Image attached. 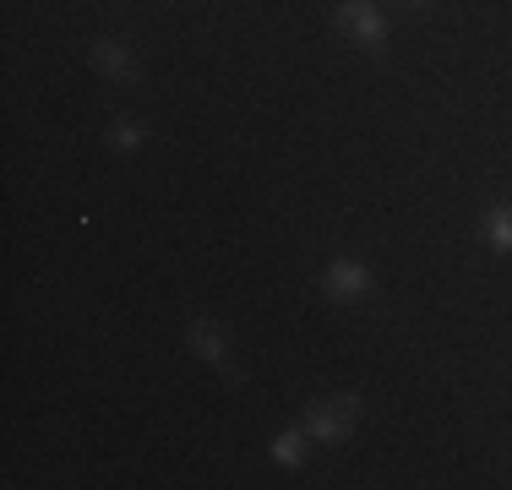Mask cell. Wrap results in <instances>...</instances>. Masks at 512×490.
<instances>
[{
  "instance_id": "6da1fadb",
  "label": "cell",
  "mask_w": 512,
  "mask_h": 490,
  "mask_svg": "<svg viewBox=\"0 0 512 490\" xmlns=\"http://www.w3.org/2000/svg\"><path fill=\"white\" fill-rule=\"evenodd\" d=\"M333 28L344 33L349 44H360L365 55H376V60L387 55V22H382V11H376L371 0H338Z\"/></svg>"
},
{
  "instance_id": "7a4b0ae2",
  "label": "cell",
  "mask_w": 512,
  "mask_h": 490,
  "mask_svg": "<svg viewBox=\"0 0 512 490\" xmlns=\"http://www.w3.org/2000/svg\"><path fill=\"white\" fill-rule=\"evenodd\" d=\"M322 294L333 305H360V300L376 294V278H371L365 262H355V256H338V262H327V273H322Z\"/></svg>"
},
{
  "instance_id": "3957f363",
  "label": "cell",
  "mask_w": 512,
  "mask_h": 490,
  "mask_svg": "<svg viewBox=\"0 0 512 490\" xmlns=\"http://www.w3.org/2000/svg\"><path fill=\"white\" fill-rule=\"evenodd\" d=\"M93 71H99L104 82L131 88V82L142 77V60H137V49H131L126 39H93Z\"/></svg>"
},
{
  "instance_id": "277c9868",
  "label": "cell",
  "mask_w": 512,
  "mask_h": 490,
  "mask_svg": "<svg viewBox=\"0 0 512 490\" xmlns=\"http://www.w3.org/2000/svg\"><path fill=\"white\" fill-rule=\"evenodd\" d=\"M300 425H306V436H311V441H327V447H338V441L355 436V420H349V414H338V403H333V398H327V403H311Z\"/></svg>"
},
{
  "instance_id": "5b68a950",
  "label": "cell",
  "mask_w": 512,
  "mask_h": 490,
  "mask_svg": "<svg viewBox=\"0 0 512 490\" xmlns=\"http://www.w3.org/2000/svg\"><path fill=\"white\" fill-rule=\"evenodd\" d=\"M186 349L197 354V360H207V365H224V360H229L224 327L207 322V316H191V327H186Z\"/></svg>"
},
{
  "instance_id": "8992f818",
  "label": "cell",
  "mask_w": 512,
  "mask_h": 490,
  "mask_svg": "<svg viewBox=\"0 0 512 490\" xmlns=\"http://www.w3.org/2000/svg\"><path fill=\"white\" fill-rule=\"evenodd\" d=\"M480 235H485V245H491V251L512 256V202H491V207H485Z\"/></svg>"
},
{
  "instance_id": "52a82bcc",
  "label": "cell",
  "mask_w": 512,
  "mask_h": 490,
  "mask_svg": "<svg viewBox=\"0 0 512 490\" xmlns=\"http://www.w3.org/2000/svg\"><path fill=\"white\" fill-rule=\"evenodd\" d=\"M142 137H148V131H142V120H137V115H115V120L104 126V142L115 147V153H137Z\"/></svg>"
},
{
  "instance_id": "ba28073f",
  "label": "cell",
  "mask_w": 512,
  "mask_h": 490,
  "mask_svg": "<svg viewBox=\"0 0 512 490\" xmlns=\"http://www.w3.org/2000/svg\"><path fill=\"white\" fill-rule=\"evenodd\" d=\"M306 447H311L306 425H295V431H284V436L273 441V463H284V469H300V463H306Z\"/></svg>"
},
{
  "instance_id": "9c48e42d",
  "label": "cell",
  "mask_w": 512,
  "mask_h": 490,
  "mask_svg": "<svg viewBox=\"0 0 512 490\" xmlns=\"http://www.w3.org/2000/svg\"><path fill=\"white\" fill-rule=\"evenodd\" d=\"M338 414H349V420H360V392H333Z\"/></svg>"
},
{
  "instance_id": "30bf717a",
  "label": "cell",
  "mask_w": 512,
  "mask_h": 490,
  "mask_svg": "<svg viewBox=\"0 0 512 490\" xmlns=\"http://www.w3.org/2000/svg\"><path fill=\"white\" fill-rule=\"evenodd\" d=\"M404 6H409V11H425V6H431V0H404Z\"/></svg>"
}]
</instances>
